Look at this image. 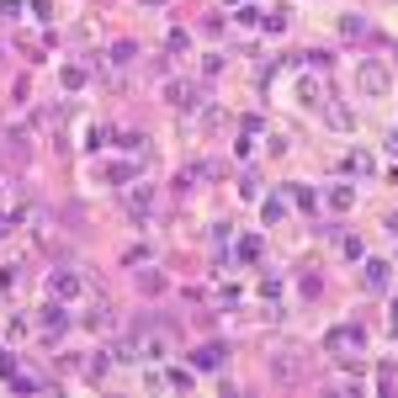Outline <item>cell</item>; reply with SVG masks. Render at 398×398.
I'll return each mask as SVG.
<instances>
[{"mask_svg": "<svg viewBox=\"0 0 398 398\" xmlns=\"http://www.w3.org/2000/svg\"><path fill=\"white\" fill-rule=\"evenodd\" d=\"M361 345H366V335H361L356 324H340V329L324 335V351H329L335 361H361Z\"/></svg>", "mask_w": 398, "mask_h": 398, "instance_id": "6da1fadb", "label": "cell"}, {"mask_svg": "<svg viewBox=\"0 0 398 398\" xmlns=\"http://www.w3.org/2000/svg\"><path fill=\"white\" fill-rule=\"evenodd\" d=\"M133 351H139V361H165L170 356V340L159 335V329H143V335L133 340Z\"/></svg>", "mask_w": 398, "mask_h": 398, "instance_id": "7a4b0ae2", "label": "cell"}, {"mask_svg": "<svg viewBox=\"0 0 398 398\" xmlns=\"http://www.w3.org/2000/svg\"><path fill=\"white\" fill-rule=\"evenodd\" d=\"M48 287H54V298H59V303H75V298H85V281H80L75 271H54V281H48Z\"/></svg>", "mask_w": 398, "mask_h": 398, "instance_id": "3957f363", "label": "cell"}, {"mask_svg": "<svg viewBox=\"0 0 398 398\" xmlns=\"http://www.w3.org/2000/svg\"><path fill=\"white\" fill-rule=\"evenodd\" d=\"M361 91H366V96H382V91H388V69H382V64H361Z\"/></svg>", "mask_w": 398, "mask_h": 398, "instance_id": "277c9868", "label": "cell"}, {"mask_svg": "<svg viewBox=\"0 0 398 398\" xmlns=\"http://www.w3.org/2000/svg\"><path fill=\"white\" fill-rule=\"evenodd\" d=\"M366 287H372V292L388 287V266H382V260H366Z\"/></svg>", "mask_w": 398, "mask_h": 398, "instance_id": "5b68a950", "label": "cell"}, {"mask_svg": "<svg viewBox=\"0 0 398 398\" xmlns=\"http://www.w3.org/2000/svg\"><path fill=\"white\" fill-rule=\"evenodd\" d=\"M191 361H197L202 372H213V366H218V361H223V351H218V345H202V351H197V356H191Z\"/></svg>", "mask_w": 398, "mask_h": 398, "instance_id": "8992f818", "label": "cell"}, {"mask_svg": "<svg viewBox=\"0 0 398 398\" xmlns=\"http://www.w3.org/2000/svg\"><path fill=\"white\" fill-rule=\"evenodd\" d=\"M329 207H351V186H335L329 191Z\"/></svg>", "mask_w": 398, "mask_h": 398, "instance_id": "52a82bcc", "label": "cell"}]
</instances>
